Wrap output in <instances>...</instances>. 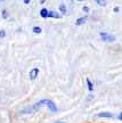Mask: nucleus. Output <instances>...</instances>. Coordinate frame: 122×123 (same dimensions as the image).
I'll return each instance as SVG.
<instances>
[{
	"mask_svg": "<svg viewBox=\"0 0 122 123\" xmlns=\"http://www.w3.org/2000/svg\"><path fill=\"white\" fill-rule=\"evenodd\" d=\"M99 37H100V39L103 40L104 42H114V41L116 40L115 35L111 34V33H109V32H100Z\"/></svg>",
	"mask_w": 122,
	"mask_h": 123,
	"instance_id": "f257e3e1",
	"label": "nucleus"
},
{
	"mask_svg": "<svg viewBox=\"0 0 122 123\" xmlns=\"http://www.w3.org/2000/svg\"><path fill=\"white\" fill-rule=\"evenodd\" d=\"M45 106L50 111V113H57L58 112V107L57 105L50 99H45Z\"/></svg>",
	"mask_w": 122,
	"mask_h": 123,
	"instance_id": "f03ea898",
	"label": "nucleus"
},
{
	"mask_svg": "<svg viewBox=\"0 0 122 123\" xmlns=\"http://www.w3.org/2000/svg\"><path fill=\"white\" fill-rule=\"evenodd\" d=\"M96 116H97V117H99V119H113L114 114H113V113H111V112L105 111V112H99Z\"/></svg>",
	"mask_w": 122,
	"mask_h": 123,
	"instance_id": "7ed1b4c3",
	"label": "nucleus"
},
{
	"mask_svg": "<svg viewBox=\"0 0 122 123\" xmlns=\"http://www.w3.org/2000/svg\"><path fill=\"white\" fill-rule=\"evenodd\" d=\"M39 68L38 67H34V68H32L30 71V73H29V78H30L31 81H34L37 78H38V75H39Z\"/></svg>",
	"mask_w": 122,
	"mask_h": 123,
	"instance_id": "20e7f679",
	"label": "nucleus"
},
{
	"mask_svg": "<svg viewBox=\"0 0 122 123\" xmlns=\"http://www.w3.org/2000/svg\"><path fill=\"white\" fill-rule=\"evenodd\" d=\"M86 83H87L88 91H89V92H92V91H94V89H95V87H94V82H92V81L89 79V78H87V80H86Z\"/></svg>",
	"mask_w": 122,
	"mask_h": 123,
	"instance_id": "39448f33",
	"label": "nucleus"
},
{
	"mask_svg": "<svg viewBox=\"0 0 122 123\" xmlns=\"http://www.w3.org/2000/svg\"><path fill=\"white\" fill-rule=\"evenodd\" d=\"M87 16H82V17H80L78 18L77 21H75V25L77 26H79V25H82V24H84V23L87 22Z\"/></svg>",
	"mask_w": 122,
	"mask_h": 123,
	"instance_id": "423d86ee",
	"label": "nucleus"
},
{
	"mask_svg": "<svg viewBox=\"0 0 122 123\" xmlns=\"http://www.w3.org/2000/svg\"><path fill=\"white\" fill-rule=\"evenodd\" d=\"M48 17H50V18H59L61 16H59V14L56 13V12H49Z\"/></svg>",
	"mask_w": 122,
	"mask_h": 123,
	"instance_id": "0eeeda50",
	"label": "nucleus"
},
{
	"mask_svg": "<svg viewBox=\"0 0 122 123\" xmlns=\"http://www.w3.org/2000/svg\"><path fill=\"white\" fill-rule=\"evenodd\" d=\"M48 10L46 8H44V9H41V12H40V15H41V17L42 18H47L48 17Z\"/></svg>",
	"mask_w": 122,
	"mask_h": 123,
	"instance_id": "6e6552de",
	"label": "nucleus"
},
{
	"mask_svg": "<svg viewBox=\"0 0 122 123\" xmlns=\"http://www.w3.org/2000/svg\"><path fill=\"white\" fill-rule=\"evenodd\" d=\"M95 1H96V4L98 5V6H100V7H105L106 4H107L106 0H95Z\"/></svg>",
	"mask_w": 122,
	"mask_h": 123,
	"instance_id": "1a4fd4ad",
	"label": "nucleus"
},
{
	"mask_svg": "<svg viewBox=\"0 0 122 123\" xmlns=\"http://www.w3.org/2000/svg\"><path fill=\"white\" fill-rule=\"evenodd\" d=\"M32 31H33V33H35V34H40V33L42 32V29L40 26H34L32 29Z\"/></svg>",
	"mask_w": 122,
	"mask_h": 123,
	"instance_id": "9d476101",
	"label": "nucleus"
},
{
	"mask_svg": "<svg viewBox=\"0 0 122 123\" xmlns=\"http://www.w3.org/2000/svg\"><path fill=\"white\" fill-rule=\"evenodd\" d=\"M59 10H61V13L63 14V15H65V14H66V7H65V5L62 4L61 6H59Z\"/></svg>",
	"mask_w": 122,
	"mask_h": 123,
	"instance_id": "9b49d317",
	"label": "nucleus"
},
{
	"mask_svg": "<svg viewBox=\"0 0 122 123\" xmlns=\"http://www.w3.org/2000/svg\"><path fill=\"white\" fill-rule=\"evenodd\" d=\"M94 98H95L94 93H92V92H89V93H88V96H87V100H88V101H91Z\"/></svg>",
	"mask_w": 122,
	"mask_h": 123,
	"instance_id": "f8f14e48",
	"label": "nucleus"
},
{
	"mask_svg": "<svg viewBox=\"0 0 122 123\" xmlns=\"http://www.w3.org/2000/svg\"><path fill=\"white\" fill-rule=\"evenodd\" d=\"M6 37V31L5 30H0V39H2Z\"/></svg>",
	"mask_w": 122,
	"mask_h": 123,
	"instance_id": "ddd939ff",
	"label": "nucleus"
},
{
	"mask_svg": "<svg viewBox=\"0 0 122 123\" xmlns=\"http://www.w3.org/2000/svg\"><path fill=\"white\" fill-rule=\"evenodd\" d=\"M1 15H2V17H4V18H7V17H8V13H7L6 10H2Z\"/></svg>",
	"mask_w": 122,
	"mask_h": 123,
	"instance_id": "4468645a",
	"label": "nucleus"
},
{
	"mask_svg": "<svg viewBox=\"0 0 122 123\" xmlns=\"http://www.w3.org/2000/svg\"><path fill=\"white\" fill-rule=\"evenodd\" d=\"M82 10L84 12V13H89V8H88L87 6H84V7L82 8Z\"/></svg>",
	"mask_w": 122,
	"mask_h": 123,
	"instance_id": "2eb2a0df",
	"label": "nucleus"
},
{
	"mask_svg": "<svg viewBox=\"0 0 122 123\" xmlns=\"http://www.w3.org/2000/svg\"><path fill=\"white\" fill-rule=\"evenodd\" d=\"M118 119L120 120V121H121L122 122V112H120V113H119V115H118Z\"/></svg>",
	"mask_w": 122,
	"mask_h": 123,
	"instance_id": "dca6fc26",
	"label": "nucleus"
},
{
	"mask_svg": "<svg viewBox=\"0 0 122 123\" xmlns=\"http://www.w3.org/2000/svg\"><path fill=\"white\" fill-rule=\"evenodd\" d=\"M114 12H115V13H119V12H120V8H119V7H115V8H114Z\"/></svg>",
	"mask_w": 122,
	"mask_h": 123,
	"instance_id": "f3484780",
	"label": "nucleus"
},
{
	"mask_svg": "<svg viewBox=\"0 0 122 123\" xmlns=\"http://www.w3.org/2000/svg\"><path fill=\"white\" fill-rule=\"evenodd\" d=\"M31 0H24V4H30Z\"/></svg>",
	"mask_w": 122,
	"mask_h": 123,
	"instance_id": "a211bd4d",
	"label": "nucleus"
},
{
	"mask_svg": "<svg viewBox=\"0 0 122 123\" xmlns=\"http://www.w3.org/2000/svg\"><path fill=\"white\" fill-rule=\"evenodd\" d=\"M54 123H66V122H64V121H56V122H54Z\"/></svg>",
	"mask_w": 122,
	"mask_h": 123,
	"instance_id": "6ab92c4d",
	"label": "nucleus"
},
{
	"mask_svg": "<svg viewBox=\"0 0 122 123\" xmlns=\"http://www.w3.org/2000/svg\"><path fill=\"white\" fill-rule=\"evenodd\" d=\"M78 1H84V0H78Z\"/></svg>",
	"mask_w": 122,
	"mask_h": 123,
	"instance_id": "aec40b11",
	"label": "nucleus"
},
{
	"mask_svg": "<svg viewBox=\"0 0 122 123\" xmlns=\"http://www.w3.org/2000/svg\"><path fill=\"white\" fill-rule=\"evenodd\" d=\"M1 1H2V0H0V2H1Z\"/></svg>",
	"mask_w": 122,
	"mask_h": 123,
	"instance_id": "412c9836",
	"label": "nucleus"
}]
</instances>
